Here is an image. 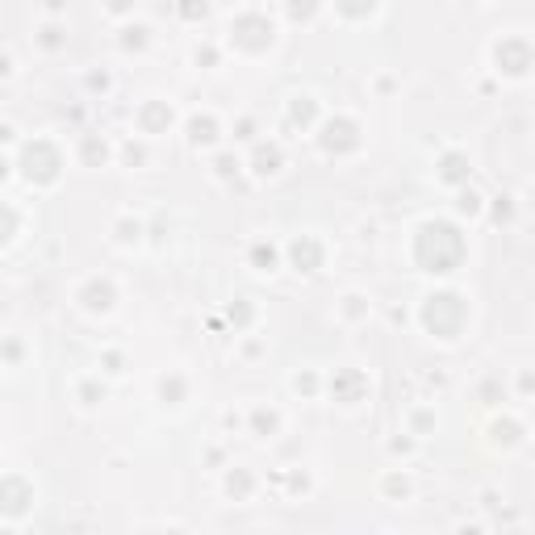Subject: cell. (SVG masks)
Segmentation results:
<instances>
[{"label":"cell","mask_w":535,"mask_h":535,"mask_svg":"<svg viewBox=\"0 0 535 535\" xmlns=\"http://www.w3.org/2000/svg\"><path fill=\"white\" fill-rule=\"evenodd\" d=\"M92 289H96L92 297H88V293H76V301H80L88 314H109V309H113V301H118L113 285H109V281H100V276H92Z\"/></svg>","instance_id":"1"},{"label":"cell","mask_w":535,"mask_h":535,"mask_svg":"<svg viewBox=\"0 0 535 535\" xmlns=\"http://www.w3.org/2000/svg\"><path fill=\"white\" fill-rule=\"evenodd\" d=\"M251 490H255V477H251L247 468H230V472H226V494H230L234 502H239V498H247Z\"/></svg>","instance_id":"2"},{"label":"cell","mask_w":535,"mask_h":535,"mask_svg":"<svg viewBox=\"0 0 535 535\" xmlns=\"http://www.w3.org/2000/svg\"><path fill=\"white\" fill-rule=\"evenodd\" d=\"M251 426H255V435H263V431L272 435L276 426H281V414H276V410H263V406H259V410L251 414Z\"/></svg>","instance_id":"3"},{"label":"cell","mask_w":535,"mask_h":535,"mask_svg":"<svg viewBox=\"0 0 535 535\" xmlns=\"http://www.w3.org/2000/svg\"><path fill=\"white\" fill-rule=\"evenodd\" d=\"M251 259H255V272H276V247L263 251V243H255V247H251Z\"/></svg>","instance_id":"4"},{"label":"cell","mask_w":535,"mask_h":535,"mask_svg":"<svg viewBox=\"0 0 535 535\" xmlns=\"http://www.w3.org/2000/svg\"><path fill=\"white\" fill-rule=\"evenodd\" d=\"M38 42H42L46 50H59V46L67 42V38H63V25H55V21H46V25H42V38H38Z\"/></svg>","instance_id":"5"},{"label":"cell","mask_w":535,"mask_h":535,"mask_svg":"<svg viewBox=\"0 0 535 535\" xmlns=\"http://www.w3.org/2000/svg\"><path fill=\"white\" fill-rule=\"evenodd\" d=\"M368 309H372L368 297H360V293H347V297H343V314H347V318H360V314H368Z\"/></svg>","instance_id":"6"},{"label":"cell","mask_w":535,"mask_h":535,"mask_svg":"<svg viewBox=\"0 0 535 535\" xmlns=\"http://www.w3.org/2000/svg\"><path fill=\"white\" fill-rule=\"evenodd\" d=\"M239 168H243V159H239V155H218V176H222V180H226L230 172L239 176Z\"/></svg>","instance_id":"7"},{"label":"cell","mask_w":535,"mask_h":535,"mask_svg":"<svg viewBox=\"0 0 535 535\" xmlns=\"http://www.w3.org/2000/svg\"><path fill=\"white\" fill-rule=\"evenodd\" d=\"M130 34H134V38H122V46H126V50H130V46H134V50H142V46L151 42V38H146V34H151L146 25H130Z\"/></svg>","instance_id":"8"},{"label":"cell","mask_w":535,"mask_h":535,"mask_svg":"<svg viewBox=\"0 0 535 535\" xmlns=\"http://www.w3.org/2000/svg\"><path fill=\"white\" fill-rule=\"evenodd\" d=\"M105 13L109 17H126V13H134V0H105Z\"/></svg>","instance_id":"9"},{"label":"cell","mask_w":535,"mask_h":535,"mask_svg":"<svg viewBox=\"0 0 535 535\" xmlns=\"http://www.w3.org/2000/svg\"><path fill=\"white\" fill-rule=\"evenodd\" d=\"M347 5H360V13H364V17H372V13H377V0H335V9H339V13H343Z\"/></svg>","instance_id":"10"},{"label":"cell","mask_w":535,"mask_h":535,"mask_svg":"<svg viewBox=\"0 0 535 535\" xmlns=\"http://www.w3.org/2000/svg\"><path fill=\"white\" fill-rule=\"evenodd\" d=\"M0 76H13V59L9 55H0Z\"/></svg>","instance_id":"11"}]
</instances>
